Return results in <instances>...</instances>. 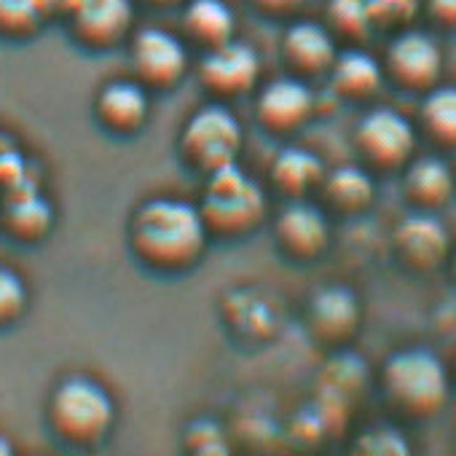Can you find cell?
<instances>
[{"instance_id": "1", "label": "cell", "mask_w": 456, "mask_h": 456, "mask_svg": "<svg viewBox=\"0 0 456 456\" xmlns=\"http://www.w3.org/2000/svg\"><path fill=\"white\" fill-rule=\"evenodd\" d=\"M126 240L140 264L153 272L172 274L191 269L204 256L209 232L199 204L175 196H156L134 209Z\"/></svg>"}, {"instance_id": "2", "label": "cell", "mask_w": 456, "mask_h": 456, "mask_svg": "<svg viewBox=\"0 0 456 456\" xmlns=\"http://www.w3.org/2000/svg\"><path fill=\"white\" fill-rule=\"evenodd\" d=\"M448 370L427 346H405L395 352L381 370V392L387 405L413 421L432 419L448 400Z\"/></svg>"}, {"instance_id": "3", "label": "cell", "mask_w": 456, "mask_h": 456, "mask_svg": "<svg viewBox=\"0 0 456 456\" xmlns=\"http://www.w3.org/2000/svg\"><path fill=\"white\" fill-rule=\"evenodd\" d=\"M199 212L209 237H248L266 220L269 201L264 188L240 167L228 164L207 175Z\"/></svg>"}, {"instance_id": "4", "label": "cell", "mask_w": 456, "mask_h": 456, "mask_svg": "<svg viewBox=\"0 0 456 456\" xmlns=\"http://www.w3.org/2000/svg\"><path fill=\"white\" fill-rule=\"evenodd\" d=\"M116 421V405L105 387L92 379L70 376L54 387L46 403L52 435L73 448H89L105 440Z\"/></svg>"}, {"instance_id": "5", "label": "cell", "mask_w": 456, "mask_h": 456, "mask_svg": "<svg viewBox=\"0 0 456 456\" xmlns=\"http://www.w3.org/2000/svg\"><path fill=\"white\" fill-rule=\"evenodd\" d=\"M245 134L240 118L220 102L201 105L180 132V153L183 159L201 169L204 175L237 164Z\"/></svg>"}, {"instance_id": "6", "label": "cell", "mask_w": 456, "mask_h": 456, "mask_svg": "<svg viewBox=\"0 0 456 456\" xmlns=\"http://www.w3.org/2000/svg\"><path fill=\"white\" fill-rule=\"evenodd\" d=\"M354 148L376 169H397L416 151V126L395 108H373L354 126Z\"/></svg>"}, {"instance_id": "7", "label": "cell", "mask_w": 456, "mask_h": 456, "mask_svg": "<svg viewBox=\"0 0 456 456\" xmlns=\"http://www.w3.org/2000/svg\"><path fill=\"white\" fill-rule=\"evenodd\" d=\"M384 78L405 92H429L443 73V52L429 33L405 28L395 33L384 54Z\"/></svg>"}, {"instance_id": "8", "label": "cell", "mask_w": 456, "mask_h": 456, "mask_svg": "<svg viewBox=\"0 0 456 456\" xmlns=\"http://www.w3.org/2000/svg\"><path fill=\"white\" fill-rule=\"evenodd\" d=\"M129 65L145 89H172L188 73V52L177 36L142 28L129 38Z\"/></svg>"}, {"instance_id": "9", "label": "cell", "mask_w": 456, "mask_h": 456, "mask_svg": "<svg viewBox=\"0 0 456 456\" xmlns=\"http://www.w3.org/2000/svg\"><path fill=\"white\" fill-rule=\"evenodd\" d=\"M196 76H199V84L220 100L242 97L258 84L261 57L253 46L232 38L204 52V57L199 60Z\"/></svg>"}, {"instance_id": "10", "label": "cell", "mask_w": 456, "mask_h": 456, "mask_svg": "<svg viewBox=\"0 0 456 456\" xmlns=\"http://www.w3.org/2000/svg\"><path fill=\"white\" fill-rule=\"evenodd\" d=\"M395 258L416 274H429L448 264L451 256V234L435 217V212L416 209L403 217L392 234Z\"/></svg>"}, {"instance_id": "11", "label": "cell", "mask_w": 456, "mask_h": 456, "mask_svg": "<svg viewBox=\"0 0 456 456\" xmlns=\"http://www.w3.org/2000/svg\"><path fill=\"white\" fill-rule=\"evenodd\" d=\"M70 36L89 52H108L126 41L134 25L132 0H76L68 12Z\"/></svg>"}, {"instance_id": "12", "label": "cell", "mask_w": 456, "mask_h": 456, "mask_svg": "<svg viewBox=\"0 0 456 456\" xmlns=\"http://www.w3.org/2000/svg\"><path fill=\"white\" fill-rule=\"evenodd\" d=\"M274 240L288 258L314 261L330 245V223L317 204L290 199L274 220Z\"/></svg>"}, {"instance_id": "13", "label": "cell", "mask_w": 456, "mask_h": 456, "mask_svg": "<svg viewBox=\"0 0 456 456\" xmlns=\"http://www.w3.org/2000/svg\"><path fill=\"white\" fill-rule=\"evenodd\" d=\"M314 113V94L298 76L269 81L256 100L258 124L272 134H290L301 129Z\"/></svg>"}, {"instance_id": "14", "label": "cell", "mask_w": 456, "mask_h": 456, "mask_svg": "<svg viewBox=\"0 0 456 456\" xmlns=\"http://www.w3.org/2000/svg\"><path fill=\"white\" fill-rule=\"evenodd\" d=\"M360 301L346 285H328L317 290L306 309L309 333L325 346L346 344L360 328Z\"/></svg>"}, {"instance_id": "15", "label": "cell", "mask_w": 456, "mask_h": 456, "mask_svg": "<svg viewBox=\"0 0 456 456\" xmlns=\"http://www.w3.org/2000/svg\"><path fill=\"white\" fill-rule=\"evenodd\" d=\"M54 225V207L36 183L20 185L0 196V228L20 245H38Z\"/></svg>"}, {"instance_id": "16", "label": "cell", "mask_w": 456, "mask_h": 456, "mask_svg": "<svg viewBox=\"0 0 456 456\" xmlns=\"http://www.w3.org/2000/svg\"><path fill=\"white\" fill-rule=\"evenodd\" d=\"M151 113L148 89L140 81H108L94 97V118L110 134H137Z\"/></svg>"}, {"instance_id": "17", "label": "cell", "mask_w": 456, "mask_h": 456, "mask_svg": "<svg viewBox=\"0 0 456 456\" xmlns=\"http://www.w3.org/2000/svg\"><path fill=\"white\" fill-rule=\"evenodd\" d=\"M336 54V36L320 22H293L282 36V60L298 78H314L328 73Z\"/></svg>"}, {"instance_id": "18", "label": "cell", "mask_w": 456, "mask_h": 456, "mask_svg": "<svg viewBox=\"0 0 456 456\" xmlns=\"http://www.w3.org/2000/svg\"><path fill=\"white\" fill-rule=\"evenodd\" d=\"M456 193V175L440 156H419L405 161L403 196L413 209L435 212Z\"/></svg>"}, {"instance_id": "19", "label": "cell", "mask_w": 456, "mask_h": 456, "mask_svg": "<svg viewBox=\"0 0 456 456\" xmlns=\"http://www.w3.org/2000/svg\"><path fill=\"white\" fill-rule=\"evenodd\" d=\"M330 89L352 102H362L373 97L384 84V68L376 57H370L362 49H346L338 52L330 70Z\"/></svg>"}, {"instance_id": "20", "label": "cell", "mask_w": 456, "mask_h": 456, "mask_svg": "<svg viewBox=\"0 0 456 456\" xmlns=\"http://www.w3.org/2000/svg\"><path fill=\"white\" fill-rule=\"evenodd\" d=\"M180 22L185 38L204 52L232 41L237 30V17L225 0H185Z\"/></svg>"}, {"instance_id": "21", "label": "cell", "mask_w": 456, "mask_h": 456, "mask_svg": "<svg viewBox=\"0 0 456 456\" xmlns=\"http://www.w3.org/2000/svg\"><path fill=\"white\" fill-rule=\"evenodd\" d=\"M320 191L325 204L341 215H357L368 209L376 199V183L370 172L357 164H344L325 172Z\"/></svg>"}, {"instance_id": "22", "label": "cell", "mask_w": 456, "mask_h": 456, "mask_svg": "<svg viewBox=\"0 0 456 456\" xmlns=\"http://www.w3.org/2000/svg\"><path fill=\"white\" fill-rule=\"evenodd\" d=\"M269 175H272L274 188L282 196L304 199L309 191L320 188L325 167H322L317 153H312L306 148H298V145H290V148L280 151V156L272 161Z\"/></svg>"}, {"instance_id": "23", "label": "cell", "mask_w": 456, "mask_h": 456, "mask_svg": "<svg viewBox=\"0 0 456 456\" xmlns=\"http://www.w3.org/2000/svg\"><path fill=\"white\" fill-rule=\"evenodd\" d=\"M419 124L435 145L456 151V86H432L424 92Z\"/></svg>"}, {"instance_id": "24", "label": "cell", "mask_w": 456, "mask_h": 456, "mask_svg": "<svg viewBox=\"0 0 456 456\" xmlns=\"http://www.w3.org/2000/svg\"><path fill=\"white\" fill-rule=\"evenodd\" d=\"M325 28L341 41H352V44L365 41L373 30L368 0H328Z\"/></svg>"}, {"instance_id": "25", "label": "cell", "mask_w": 456, "mask_h": 456, "mask_svg": "<svg viewBox=\"0 0 456 456\" xmlns=\"http://www.w3.org/2000/svg\"><path fill=\"white\" fill-rule=\"evenodd\" d=\"M44 22L38 0H0V36L30 38Z\"/></svg>"}, {"instance_id": "26", "label": "cell", "mask_w": 456, "mask_h": 456, "mask_svg": "<svg viewBox=\"0 0 456 456\" xmlns=\"http://www.w3.org/2000/svg\"><path fill=\"white\" fill-rule=\"evenodd\" d=\"M419 0H368V14L373 30L400 33L419 17Z\"/></svg>"}, {"instance_id": "27", "label": "cell", "mask_w": 456, "mask_h": 456, "mask_svg": "<svg viewBox=\"0 0 456 456\" xmlns=\"http://www.w3.org/2000/svg\"><path fill=\"white\" fill-rule=\"evenodd\" d=\"M28 309V285L25 280L6 269V266H0V330L14 325Z\"/></svg>"}, {"instance_id": "28", "label": "cell", "mask_w": 456, "mask_h": 456, "mask_svg": "<svg viewBox=\"0 0 456 456\" xmlns=\"http://www.w3.org/2000/svg\"><path fill=\"white\" fill-rule=\"evenodd\" d=\"M352 448L357 453H370V456H405L411 451L408 440L395 427H370L354 440Z\"/></svg>"}, {"instance_id": "29", "label": "cell", "mask_w": 456, "mask_h": 456, "mask_svg": "<svg viewBox=\"0 0 456 456\" xmlns=\"http://www.w3.org/2000/svg\"><path fill=\"white\" fill-rule=\"evenodd\" d=\"M185 448L193 453H228L225 432L209 419H196L185 429Z\"/></svg>"}, {"instance_id": "30", "label": "cell", "mask_w": 456, "mask_h": 456, "mask_svg": "<svg viewBox=\"0 0 456 456\" xmlns=\"http://www.w3.org/2000/svg\"><path fill=\"white\" fill-rule=\"evenodd\" d=\"M28 183H33V180H30V172H28L22 153L0 151V196L20 188V185H28Z\"/></svg>"}, {"instance_id": "31", "label": "cell", "mask_w": 456, "mask_h": 456, "mask_svg": "<svg viewBox=\"0 0 456 456\" xmlns=\"http://www.w3.org/2000/svg\"><path fill=\"white\" fill-rule=\"evenodd\" d=\"M427 17L443 30H456V0H427Z\"/></svg>"}, {"instance_id": "32", "label": "cell", "mask_w": 456, "mask_h": 456, "mask_svg": "<svg viewBox=\"0 0 456 456\" xmlns=\"http://www.w3.org/2000/svg\"><path fill=\"white\" fill-rule=\"evenodd\" d=\"M253 9L261 12L264 17H272V20H285V17H293L306 0H250Z\"/></svg>"}, {"instance_id": "33", "label": "cell", "mask_w": 456, "mask_h": 456, "mask_svg": "<svg viewBox=\"0 0 456 456\" xmlns=\"http://www.w3.org/2000/svg\"><path fill=\"white\" fill-rule=\"evenodd\" d=\"M142 4H148V6H153V9H167V6L185 4V0H142Z\"/></svg>"}, {"instance_id": "34", "label": "cell", "mask_w": 456, "mask_h": 456, "mask_svg": "<svg viewBox=\"0 0 456 456\" xmlns=\"http://www.w3.org/2000/svg\"><path fill=\"white\" fill-rule=\"evenodd\" d=\"M12 451H14V448H12V443H9L4 435H0V456H9Z\"/></svg>"}, {"instance_id": "35", "label": "cell", "mask_w": 456, "mask_h": 456, "mask_svg": "<svg viewBox=\"0 0 456 456\" xmlns=\"http://www.w3.org/2000/svg\"><path fill=\"white\" fill-rule=\"evenodd\" d=\"M448 261H451V277L456 280V253H453V256H448Z\"/></svg>"}, {"instance_id": "36", "label": "cell", "mask_w": 456, "mask_h": 456, "mask_svg": "<svg viewBox=\"0 0 456 456\" xmlns=\"http://www.w3.org/2000/svg\"><path fill=\"white\" fill-rule=\"evenodd\" d=\"M453 376H456V365H453Z\"/></svg>"}]
</instances>
